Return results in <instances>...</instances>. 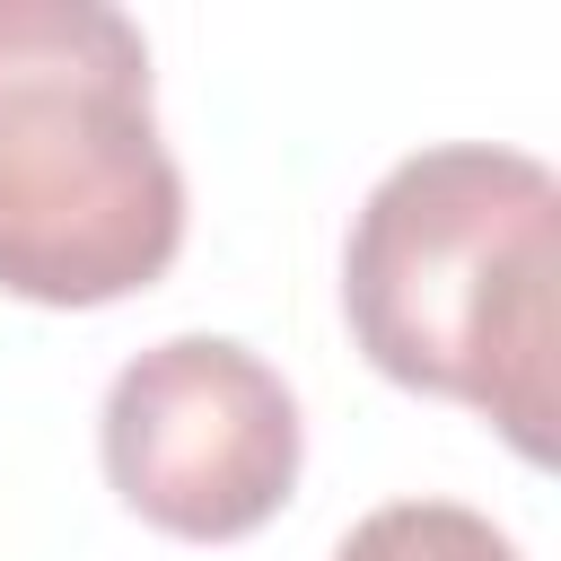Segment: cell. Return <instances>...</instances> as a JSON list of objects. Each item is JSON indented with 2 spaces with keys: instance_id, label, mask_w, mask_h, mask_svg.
Returning <instances> with one entry per match:
<instances>
[{
  "instance_id": "2",
  "label": "cell",
  "mask_w": 561,
  "mask_h": 561,
  "mask_svg": "<svg viewBox=\"0 0 561 561\" xmlns=\"http://www.w3.org/2000/svg\"><path fill=\"white\" fill-rule=\"evenodd\" d=\"M184 254L149 44L105 0H0V289L114 307Z\"/></svg>"
},
{
  "instance_id": "1",
  "label": "cell",
  "mask_w": 561,
  "mask_h": 561,
  "mask_svg": "<svg viewBox=\"0 0 561 561\" xmlns=\"http://www.w3.org/2000/svg\"><path fill=\"white\" fill-rule=\"evenodd\" d=\"M342 316L377 377L447 394L552 465L561 184L543 158L438 140L386 167L342 245Z\"/></svg>"
},
{
  "instance_id": "4",
  "label": "cell",
  "mask_w": 561,
  "mask_h": 561,
  "mask_svg": "<svg viewBox=\"0 0 561 561\" xmlns=\"http://www.w3.org/2000/svg\"><path fill=\"white\" fill-rule=\"evenodd\" d=\"M333 561H517V543L465 500H386L333 543Z\"/></svg>"
},
{
  "instance_id": "3",
  "label": "cell",
  "mask_w": 561,
  "mask_h": 561,
  "mask_svg": "<svg viewBox=\"0 0 561 561\" xmlns=\"http://www.w3.org/2000/svg\"><path fill=\"white\" fill-rule=\"evenodd\" d=\"M105 482L184 543H237L298 491V394L228 333H175L105 386Z\"/></svg>"
}]
</instances>
